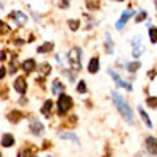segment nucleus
Listing matches in <instances>:
<instances>
[{"mask_svg": "<svg viewBox=\"0 0 157 157\" xmlns=\"http://www.w3.org/2000/svg\"><path fill=\"white\" fill-rule=\"evenodd\" d=\"M109 74L112 75V78H113V80L116 82V85H118V86H123V88H126L127 91H130V90H132V85H130V83H127V82H124L123 78H121L120 75H118V72H116V71H113V69H109Z\"/></svg>", "mask_w": 157, "mask_h": 157, "instance_id": "nucleus-4", "label": "nucleus"}, {"mask_svg": "<svg viewBox=\"0 0 157 157\" xmlns=\"http://www.w3.org/2000/svg\"><path fill=\"white\" fill-rule=\"evenodd\" d=\"M149 39H151V43H157V29L155 27H149Z\"/></svg>", "mask_w": 157, "mask_h": 157, "instance_id": "nucleus-21", "label": "nucleus"}, {"mask_svg": "<svg viewBox=\"0 0 157 157\" xmlns=\"http://www.w3.org/2000/svg\"><path fill=\"white\" fill-rule=\"evenodd\" d=\"M68 25H69V29H71L72 32H75V30L78 29V25H80V22H78V21H69Z\"/></svg>", "mask_w": 157, "mask_h": 157, "instance_id": "nucleus-23", "label": "nucleus"}, {"mask_svg": "<svg viewBox=\"0 0 157 157\" xmlns=\"http://www.w3.org/2000/svg\"><path fill=\"white\" fill-rule=\"evenodd\" d=\"M112 99H113V104L116 105L118 112L121 113V116L124 118L129 124H132L134 123V113H132V110H130L129 104L120 96V93H116V91H113V93H112Z\"/></svg>", "mask_w": 157, "mask_h": 157, "instance_id": "nucleus-1", "label": "nucleus"}, {"mask_svg": "<svg viewBox=\"0 0 157 157\" xmlns=\"http://www.w3.org/2000/svg\"><path fill=\"white\" fill-rule=\"evenodd\" d=\"M118 2H121V0H118Z\"/></svg>", "mask_w": 157, "mask_h": 157, "instance_id": "nucleus-34", "label": "nucleus"}, {"mask_svg": "<svg viewBox=\"0 0 157 157\" xmlns=\"http://www.w3.org/2000/svg\"><path fill=\"white\" fill-rule=\"evenodd\" d=\"M132 14H134V10H127V11H124L123 14H121V19L116 22V29H123V25L127 22V19L132 16Z\"/></svg>", "mask_w": 157, "mask_h": 157, "instance_id": "nucleus-7", "label": "nucleus"}, {"mask_svg": "<svg viewBox=\"0 0 157 157\" xmlns=\"http://www.w3.org/2000/svg\"><path fill=\"white\" fill-rule=\"evenodd\" d=\"M5 77V68H0V78Z\"/></svg>", "mask_w": 157, "mask_h": 157, "instance_id": "nucleus-32", "label": "nucleus"}, {"mask_svg": "<svg viewBox=\"0 0 157 157\" xmlns=\"http://www.w3.org/2000/svg\"><path fill=\"white\" fill-rule=\"evenodd\" d=\"M64 88H63L60 80H54V82H52V91H54V94H61Z\"/></svg>", "mask_w": 157, "mask_h": 157, "instance_id": "nucleus-12", "label": "nucleus"}, {"mask_svg": "<svg viewBox=\"0 0 157 157\" xmlns=\"http://www.w3.org/2000/svg\"><path fill=\"white\" fill-rule=\"evenodd\" d=\"M14 90L19 91V93H25V90H27V83H25V78H24V77L16 78V82H14Z\"/></svg>", "mask_w": 157, "mask_h": 157, "instance_id": "nucleus-9", "label": "nucleus"}, {"mask_svg": "<svg viewBox=\"0 0 157 157\" xmlns=\"http://www.w3.org/2000/svg\"><path fill=\"white\" fill-rule=\"evenodd\" d=\"M11 17L16 19V24L17 25H24L25 22H27V16H25L24 13H21V11H13L11 13Z\"/></svg>", "mask_w": 157, "mask_h": 157, "instance_id": "nucleus-8", "label": "nucleus"}, {"mask_svg": "<svg viewBox=\"0 0 157 157\" xmlns=\"http://www.w3.org/2000/svg\"><path fill=\"white\" fill-rule=\"evenodd\" d=\"M138 113H140V116H141V120H143V123H145L148 127H152V123H151V120L148 118V115H146V112L143 110V109H138Z\"/></svg>", "mask_w": 157, "mask_h": 157, "instance_id": "nucleus-16", "label": "nucleus"}, {"mask_svg": "<svg viewBox=\"0 0 157 157\" xmlns=\"http://www.w3.org/2000/svg\"><path fill=\"white\" fill-rule=\"evenodd\" d=\"M2 145H3L5 148L13 146V145H14V137L10 135V134H5V135H3V138H2Z\"/></svg>", "mask_w": 157, "mask_h": 157, "instance_id": "nucleus-11", "label": "nucleus"}, {"mask_svg": "<svg viewBox=\"0 0 157 157\" xmlns=\"http://www.w3.org/2000/svg\"><path fill=\"white\" fill-rule=\"evenodd\" d=\"M30 130H32V134H35V135H41L44 132V126H43V123H39V121H32Z\"/></svg>", "mask_w": 157, "mask_h": 157, "instance_id": "nucleus-6", "label": "nucleus"}, {"mask_svg": "<svg viewBox=\"0 0 157 157\" xmlns=\"http://www.w3.org/2000/svg\"><path fill=\"white\" fill-rule=\"evenodd\" d=\"M146 149L151 155H157V140L154 137H148L146 138Z\"/></svg>", "mask_w": 157, "mask_h": 157, "instance_id": "nucleus-5", "label": "nucleus"}, {"mask_svg": "<svg viewBox=\"0 0 157 157\" xmlns=\"http://www.w3.org/2000/svg\"><path fill=\"white\" fill-rule=\"evenodd\" d=\"M77 91H78V93H85V91H86V85H85V82H80V83H78Z\"/></svg>", "mask_w": 157, "mask_h": 157, "instance_id": "nucleus-28", "label": "nucleus"}, {"mask_svg": "<svg viewBox=\"0 0 157 157\" xmlns=\"http://www.w3.org/2000/svg\"><path fill=\"white\" fill-rule=\"evenodd\" d=\"M19 157H33V154L30 152V149H21L19 151Z\"/></svg>", "mask_w": 157, "mask_h": 157, "instance_id": "nucleus-25", "label": "nucleus"}, {"mask_svg": "<svg viewBox=\"0 0 157 157\" xmlns=\"http://www.w3.org/2000/svg\"><path fill=\"white\" fill-rule=\"evenodd\" d=\"M146 102H148V105H149V107L157 109V98H148Z\"/></svg>", "mask_w": 157, "mask_h": 157, "instance_id": "nucleus-24", "label": "nucleus"}, {"mask_svg": "<svg viewBox=\"0 0 157 157\" xmlns=\"http://www.w3.org/2000/svg\"><path fill=\"white\" fill-rule=\"evenodd\" d=\"M98 69H99V60H98V58L94 57L93 60L90 61V64H88V71H90L91 74H94V72H96Z\"/></svg>", "mask_w": 157, "mask_h": 157, "instance_id": "nucleus-14", "label": "nucleus"}, {"mask_svg": "<svg viewBox=\"0 0 157 157\" xmlns=\"http://www.w3.org/2000/svg\"><path fill=\"white\" fill-rule=\"evenodd\" d=\"M52 107H54V104H52V101H46V102H44V105H43V109H41L43 115H44V116H50Z\"/></svg>", "mask_w": 157, "mask_h": 157, "instance_id": "nucleus-13", "label": "nucleus"}, {"mask_svg": "<svg viewBox=\"0 0 157 157\" xmlns=\"http://www.w3.org/2000/svg\"><path fill=\"white\" fill-rule=\"evenodd\" d=\"M140 61H132V63H127L126 64V69L129 71V72H135L137 69H140Z\"/></svg>", "mask_w": 157, "mask_h": 157, "instance_id": "nucleus-18", "label": "nucleus"}, {"mask_svg": "<svg viewBox=\"0 0 157 157\" xmlns=\"http://www.w3.org/2000/svg\"><path fill=\"white\" fill-rule=\"evenodd\" d=\"M145 19H146V11L141 10L138 14H137V19H135V21H137V22H141V21H145Z\"/></svg>", "mask_w": 157, "mask_h": 157, "instance_id": "nucleus-26", "label": "nucleus"}, {"mask_svg": "<svg viewBox=\"0 0 157 157\" xmlns=\"http://www.w3.org/2000/svg\"><path fill=\"white\" fill-rule=\"evenodd\" d=\"M86 5H88V8H91V10H96V8H98V2H94V0H88Z\"/></svg>", "mask_w": 157, "mask_h": 157, "instance_id": "nucleus-29", "label": "nucleus"}, {"mask_svg": "<svg viewBox=\"0 0 157 157\" xmlns=\"http://www.w3.org/2000/svg\"><path fill=\"white\" fill-rule=\"evenodd\" d=\"M68 58H69V63H71V66H72L74 71H78L82 68V64H80V49H77V47L71 49Z\"/></svg>", "mask_w": 157, "mask_h": 157, "instance_id": "nucleus-2", "label": "nucleus"}, {"mask_svg": "<svg viewBox=\"0 0 157 157\" xmlns=\"http://www.w3.org/2000/svg\"><path fill=\"white\" fill-rule=\"evenodd\" d=\"M141 52H143V46H141V44H140V46H135L134 50H132V55H134L135 58H138V57L141 55Z\"/></svg>", "mask_w": 157, "mask_h": 157, "instance_id": "nucleus-22", "label": "nucleus"}, {"mask_svg": "<svg viewBox=\"0 0 157 157\" xmlns=\"http://www.w3.org/2000/svg\"><path fill=\"white\" fill-rule=\"evenodd\" d=\"M10 32V27L6 24H3V22H0V33H8Z\"/></svg>", "mask_w": 157, "mask_h": 157, "instance_id": "nucleus-27", "label": "nucleus"}, {"mask_svg": "<svg viewBox=\"0 0 157 157\" xmlns=\"http://www.w3.org/2000/svg\"><path fill=\"white\" fill-rule=\"evenodd\" d=\"M105 49H107V54H113V44H112L110 35H105Z\"/></svg>", "mask_w": 157, "mask_h": 157, "instance_id": "nucleus-19", "label": "nucleus"}, {"mask_svg": "<svg viewBox=\"0 0 157 157\" xmlns=\"http://www.w3.org/2000/svg\"><path fill=\"white\" fill-rule=\"evenodd\" d=\"M39 72H41L43 75H47L49 72H50V64L49 63H43V64H39Z\"/></svg>", "mask_w": 157, "mask_h": 157, "instance_id": "nucleus-20", "label": "nucleus"}, {"mask_svg": "<svg viewBox=\"0 0 157 157\" xmlns=\"http://www.w3.org/2000/svg\"><path fill=\"white\" fill-rule=\"evenodd\" d=\"M22 69H24L25 72H32L33 69H36L35 60H27V61H24V63H22Z\"/></svg>", "mask_w": 157, "mask_h": 157, "instance_id": "nucleus-10", "label": "nucleus"}, {"mask_svg": "<svg viewBox=\"0 0 157 157\" xmlns=\"http://www.w3.org/2000/svg\"><path fill=\"white\" fill-rule=\"evenodd\" d=\"M52 49H54L52 43H44L41 47H38V54H46V52H50Z\"/></svg>", "mask_w": 157, "mask_h": 157, "instance_id": "nucleus-17", "label": "nucleus"}, {"mask_svg": "<svg viewBox=\"0 0 157 157\" xmlns=\"http://www.w3.org/2000/svg\"><path fill=\"white\" fill-rule=\"evenodd\" d=\"M16 68H17V63H16V60H14V61H11V69H10V71H11V72H16V71H17Z\"/></svg>", "mask_w": 157, "mask_h": 157, "instance_id": "nucleus-30", "label": "nucleus"}, {"mask_svg": "<svg viewBox=\"0 0 157 157\" xmlns=\"http://www.w3.org/2000/svg\"><path fill=\"white\" fill-rule=\"evenodd\" d=\"M58 137L60 138H66V140H72L74 143L78 145V138L74 135V134H69V132H58Z\"/></svg>", "mask_w": 157, "mask_h": 157, "instance_id": "nucleus-15", "label": "nucleus"}, {"mask_svg": "<svg viewBox=\"0 0 157 157\" xmlns=\"http://www.w3.org/2000/svg\"><path fill=\"white\" fill-rule=\"evenodd\" d=\"M71 107H72V99L68 94H60V98H58V112L66 113Z\"/></svg>", "mask_w": 157, "mask_h": 157, "instance_id": "nucleus-3", "label": "nucleus"}, {"mask_svg": "<svg viewBox=\"0 0 157 157\" xmlns=\"http://www.w3.org/2000/svg\"><path fill=\"white\" fill-rule=\"evenodd\" d=\"M68 5H69L68 0H61L60 2V8H68Z\"/></svg>", "mask_w": 157, "mask_h": 157, "instance_id": "nucleus-31", "label": "nucleus"}, {"mask_svg": "<svg viewBox=\"0 0 157 157\" xmlns=\"http://www.w3.org/2000/svg\"><path fill=\"white\" fill-rule=\"evenodd\" d=\"M46 157H50V155H46Z\"/></svg>", "mask_w": 157, "mask_h": 157, "instance_id": "nucleus-33", "label": "nucleus"}]
</instances>
